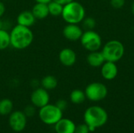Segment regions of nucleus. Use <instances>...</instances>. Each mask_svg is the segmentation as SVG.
<instances>
[{
  "label": "nucleus",
  "instance_id": "1",
  "mask_svg": "<svg viewBox=\"0 0 134 133\" xmlns=\"http://www.w3.org/2000/svg\"><path fill=\"white\" fill-rule=\"evenodd\" d=\"M10 46L17 50H23L29 47L34 40V34L31 27L15 25L9 32Z\"/></svg>",
  "mask_w": 134,
  "mask_h": 133
},
{
  "label": "nucleus",
  "instance_id": "2",
  "mask_svg": "<svg viewBox=\"0 0 134 133\" xmlns=\"http://www.w3.org/2000/svg\"><path fill=\"white\" fill-rule=\"evenodd\" d=\"M108 119L107 111L100 106H91L84 113V122L88 125L90 132H94L106 124Z\"/></svg>",
  "mask_w": 134,
  "mask_h": 133
},
{
  "label": "nucleus",
  "instance_id": "3",
  "mask_svg": "<svg viewBox=\"0 0 134 133\" xmlns=\"http://www.w3.org/2000/svg\"><path fill=\"white\" fill-rule=\"evenodd\" d=\"M61 16L67 24H79L86 17L85 7L80 2L73 0L63 6Z\"/></svg>",
  "mask_w": 134,
  "mask_h": 133
},
{
  "label": "nucleus",
  "instance_id": "4",
  "mask_svg": "<svg viewBox=\"0 0 134 133\" xmlns=\"http://www.w3.org/2000/svg\"><path fill=\"white\" fill-rule=\"evenodd\" d=\"M101 52L104 55L105 61L117 63L124 56L125 47L120 41L112 39L107 42L104 45Z\"/></svg>",
  "mask_w": 134,
  "mask_h": 133
},
{
  "label": "nucleus",
  "instance_id": "5",
  "mask_svg": "<svg viewBox=\"0 0 134 133\" xmlns=\"http://www.w3.org/2000/svg\"><path fill=\"white\" fill-rule=\"evenodd\" d=\"M38 116L40 120L46 125H54L63 118V111L55 104H46L39 108Z\"/></svg>",
  "mask_w": 134,
  "mask_h": 133
},
{
  "label": "nucleus",
  "instance_id": "6",
  "mask_svg": "<svg viewBox=\"0 0 134 133\" xmlns=\"http://www.w3.org/2000/svg\"><path fill=\"white\" fill-rule=\"evenodd\" d=\"M80 42L82 47L89 52L97 51L102 46V38L100 35L93 30L83 31Z\"/></svg>",
  "mask_w": 134,
  "mask_h": 133
},
{
  "label": "nucleus",
  "instance_id": "7",
  "mask_svg": "<svg viewBox=\"0 0 134 133\" xmlns=\"http://www.w3.org/2000/svg\"><path fill=\"white\" fill-rule=\"evenodd\" d=\"M85 94L86 99L92 102H99L104 100L108 95L107 86L98 82H91L85 89Z\"/></svg>",
  "mask_w": 134,
  "mask_h": 133
},
{
  "label": "nucleus",
  "instance_id": "8",
  "mask_svg": "<svg viewBox=\"0 0 134 133\" xmlns=\"http://www.w3.org/2000/svg\"><path fill=\"white\" fill-rule=\"evenodd\" d=\"M27 117L23 111H13L9 117V125L14 132H20L25 129L27 125Z\"/></svg>",
  "mask_w": 134,
  "mask_h": 133
},
{
  "label": "nucleus",
  "instance_id": "9",
  "mask_svg": "<svg viewBox=\"0 0 134 133\" xmlns=\"http://www.w3.org/2000/svg\"><path fill=\"white\" fill-rule=\"evenodd\" d=\"M31 103L35 107L41 108L49 102V94L47 90L42 87L35 88L31 94Z\"/></svg>",
  "mask_w": 134,
  "mask_h": 133
},
{
  "label": "nucleus",
  "instance_id": "10",
  "mask_svg": "<svg viewBox=\"0 0 134 133\" xmlns=\"http://www.w3.org/2000/svg\"><path fill=\"white\" fill-rule=\"evenodd\" d=\"M62 33L67 40L71 42H76L80 40L83 31L82 28L79 26V24H67V25L63 28Z\"/></svg>",
  "mask_w": 134,
  "mask_h": 133
},
{
  "label": "nucleus",
  "instance_id": "11",
  "mask_svg": "<svg viewBox=\"0 0 134 133\" xmlns=\"http://www.w3.org/2000/svg\"><path fill=\"white\" fill-rule=\"evenodd\" d=\"M60 63L64 67H71L75 65L77 60L76 53L71 48L62 49L58 55Z\"/></svg>",
  "mask_w": 134,
  "mask_h": 133
},
{
  "label": "nucleus",
  "instance_id": "12",
  "mask_svg": "<svg viewBox=\"0 0 134 133\" xmlns=\"http://www.w3.org/2000/svg\"><path fill=\"white\" fill-rule=\"evenodd\" d=\"M100 74L103 78L107 81H111L115 79L119 73L118 66L116 63L111 61H105L100 67Z\"/></svg>",
  "mask_w": 134,
  "mask_h": 133
},
{
  "label": "nucleus",
  "instance_id": "13",
  "mask_svg": "<svg viewBox=\"0 0 134 133\" xmlns=\"http://www.w3.org/2000/svg\"><path fill=\"white\" fill-rule=\"evenodd\" d=\"M76 125L73 121L68 118H61L55 125L54 129L57 133H75Z\"/></svg>",
  "mask_w": 134,
  "mask_h": 133
},
{
  "label": "nucleus",
  "instance_id": "14",
  "mask_svg": "<svg viewBox=\"0 0 134 133\" xmlns=\"http://www.w3.org/2000/svg\"><path fill=\"white\" fill-rule=\"evenodd\" d=\"M37 20L34 16L31 10H24L20 12L16 16V23L19 25L31 27H32Z\"/></svg>",
  "mask_w": 134,
  "mask_h": 133
},
{
  "label": "nucleus",
  "instance_id": "15",
  "mask_svg": "<svg viewBox=\"0 0 134 133\" xmlns=\"http://www.w3.org/2000/svg\"><path fill=\"white\" fill-rule=\"evenodd\" d=\"M86 61L90 67H99L103 65L105 62V59L101 51H93L90 52V53L86 56Z\"/></svg>",
  "mask_w": 134,
  "mask_h": 133
},
{
  "label": "nucleus",
  "instance_id": "16",
  "mask_svg": "<svg viewBox=\"0 0 134 133\" xmlns=\"http://www.w3.org/2000/svg\"><path fill=\"white\" fill-rule=\"evenodd\" d=\"M31 12L35 17L36 20H44L46 19L49 15V9H48V4L46 3H40V2H36L32 9Z\"/></svg>",
  "mask_w": 134,
  "mask_h": 133
},
{
  "label": "nucleus",
  "instance_id": "17",
  "mask_svg": "<svg viewBox=\"0 0 134 133\" xmlns=\"http://www.w3.org/2000/svg\"><path fill=\"white\" fill-rule=\"evenodd\" d=\"M40 85L41 87H42L47 91L53 90L57 88L58 85V81L57 78L53 75H46L40 81Z\"/></svg>",
  "mask_w": 134,
  "mask_h": 133
},
{
  "label": "nucleus",
  "instance_id": "18",
  "mask_svg": "<svg viewBox=\"0 0 134 133\" xmlns=\"http://www.w3.org/2000/svg\"><path fill=\"white\" fill-rule=\"evenodd\" d=\"M13 103L9 99L5 98L0 100V115L6 116L13 112Z\"/></svg>",
  "mask_w": 134,
  "mask_h": 133
},
{
  "label": "nucleus",
  "instance_id": "19",
  "mask_svg": "<svg viewBox=\"0 0 134 133\" xmlns=\"http://www.w3.org/2000/svg\"><path fill=\"white\" fill-rule=\"evenodd\" d=\"M86 99V97L85 92L81 89H74L70 93V100L74 104L82 103Z\"/></svg>",
  "mask_w": 134,
  "mask_h": 133
},
{
  "label": "nucleus",
  "instance_id": "20",
  "mask_svg": "<svg viewBox=\"0 0 134 133\" xmlns=\"http://www.w3.org/2000/svg\"><path fill=\"white\" fill-rule=\"evenodd\" d=\"M63 5L54 2V1H50L48 3V9H49V15L53 16H61L62 11H63Z\"/></svg>",
  "mask_w": 134,
  "mask_h": 133
},
{
  "label": "nucleus",
  "instance_id": "21",
  "mask_svg": "<svg viewBox=\"0 0 134 133\" xmlns=\"http://www.w3.org/2000/svg\"><path fill=\"white\" fill-rule=\"evenodd\" d=\"M10 46V36L7 30H0V50H5Z\"/></svg>",
  "mask_w": 134,
  "mask_h": 133
},
{
  "label": "nucleus",
  "instance_id": "22",
  "mask_svg": "<svg viewBox=\"0 0 134 133\" xmlns=\"http://www.w3.org/2000/svg\"><path fill=\"white\" fill-rule=\"evenodd\" d=\"M82 24L83 28H85L86 31L93 30L97 25V21L93 17L89 16V17H85L83 20L82 21Z\"/></svg>",
  "mask_w": 134,
  "mask_h": 133
},
{
  "label": "nucleus",
  "instance_id": "23",
  "mask_svg": "<svg viewBox=\"0 0 134 133\" xmlns=\"http://www.w3.org/2000/svg\"><path fill=\"white\" fill-rule=\"evenodd\" d=\"M35 108L36 107L34 105L30 104V105H27L24 107L23 112L24 113V114L26 115L27 118H31L35 114Z\"/></svg>",
  "mask_w": 134,
  "mask_h": 133
},
{
  "label": "nucleus",
  "instance_id": "24",
  "mask_svg": "<svg viewBox=\"0 0 134 133\" xmlns=\"http://www.w3.org/2000/svg\"><path fill=\"white\" fill-rule=\"evenodd\" d=\"M111 5L116 9H122L126 3V0H110Z\"/></svg>",
  "mask_w": 134,
  "mask_h": 133
},
{
  "label": "nucleus",
  "instance_id": "25",
  "mask_svg": "<svg viewBox=\"0 0 134 133\" xmlns=\"http://www.w3.org/2000/svg\"><path fill=\"white\" fill-rule=\"evenodd\" d=\"M90 131L88 125L85 123V124H82V125L76 126L75 133H90Z\"/></svg>",
  "mask_w": 134,
  "mask_h": 133
},
{
  "label": "nucleus",
  "instance_id": "26",
  "mask_svg": "<svg viewBox=\"0 0 134 133\" xmlns=\"http://www.w3.org/2000/svg\"><path fill=\"white\" fill-rule=\"evenodd\" d=\"M55 105L60 109L62 111H65L68 107V102L65 100H63V99H60V100H58L57 101V103H55Z\"/></svg>",
  "mask_w": 134,
  "mask_h": 133
},
{
  "label": "nucleus",
  "instance_id": "27",
  "mask_svg": "<svg viewBox=\"0 0 134 133\" xmlns=\"http://www.w3.org/2000/svg\"><path fill=\"white\" fill-rule=\"evenodd\" d=\"M5 4L0 1V18H2V16L5 14Z\"/></svg>",
  "mask_w": 134,
  "mask_h": 133
},
{
  "label": "nucleus",
  "instance_id": "28",
  "mask_svg": "<svg viewBox=\"0 0 134 133\" xmlns=\"http://www.w3.org/2000/svg\"><path fill=\"white\" fill-rule=\"evenodd\" d=\"M9 24H7V22H5V21L2 20L0 18V30H1V29L7 30V28L9 27Z\"/></svg>",
  "mask_w": 134,
  "mask_h": 133
},
{
  "label": "nucleus",
  "instance_id": "29",
  "mask_svg": "<svg viewBox=\"0 0 134 133\" xmlns=\"http://www.w3.org/2000/svg\"><path fill=\"white\" fill-rule=\"evenodd\" d=\"M53 1L57 2H58V3H60V4L63 5H66V4H68V3L71 2L73 1V0H53Z\"/></svg>",
  "mask_w": 134,
  "mask_h": 133
},
{
  "label": "nucleus",
  "instance_id": "30",
  "mask_svg": "<svg viewBox=\"0 0 134 133\" xmlns=\"http://www.w3.org/2000/svg\"><path fill=\"white\" fill-rule=\"evenodd\" d=\"M35 2H40V3H46V4H48L50 1L52 0H35Z\"/></svg>",
  "mask_w": 134,
  "mask_h": 133
},
{
  "label": "nucleus",
  "instance_id": "31",
  "mask_svg": "<svg viewBox=\"0 0 134 133\" xmlns=\"http://www.w3.org/2000/svg\"><path fill=\"white\" fill-rule=\"evenodd\" d=\"M131 11H132V13L134 16V2L132 3V5H131Z\"/></svg>",
  "mask_w": 134,
  "mask_h": 133
},
{
  "label": "nucleus",
  "instance_id": "32",
  "mask_svg": "<svg viewBox=\"0 0 134 133\" xmlns=\"http://www.w3.org/2000/svg\"><path fill=\"white\" fill-rule=\"evenodd\" d=\"M5 1H9V0H5Z\"/></svg>",
  "mask_w": 134,
  "mask_h": 133
}]
</instances>
